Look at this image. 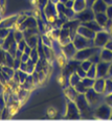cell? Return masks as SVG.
Returning a JSON list of instances; mask_svg holds the SVG:
<instances>
[{
	"label": "cell",
	"instance_id": "obj_31",
	"mask_svg": "<svg viewBox=\"0 0 112 121\" xmlns=\"http://www.w3.org/2000/svg\"><path fill=\"white\" fill-rule=\"evenodd\" d=\"M26 45H27L26 41H25V39H21L20 41H18V43H17V48H18V50H20V51L23 52Z\"/></svg>",
	"mask_w": 112,
	"mask_h": 121
},
{
	"label": "cell",
	"instance_id": "obj_42",
	"mask_svg": "<svg viewBox=\"0 0 112 121\" xmlns=\"http://www.w3.org/2000/svg\"><path fill=\"white\" fill-rule=\"evenodd\" d=\"M96 1V0H86V2H87V5L88 7H91L93 5V3H94Z\"/></svg>",
	"mask_w": 112,
	"mask_h": 121
},
{
	"label": "cell",
	"instance_id": "obj_29",
	"mask_svg": "<svg viewBox=\"0 0 112 121\" xmlns=\"http://www.w3.org/2000/svg\"><path fill=\"white\" fill-rule=\"evenodd\" d=\"M10 29L9 28H0V39H4L5 37L9 35Z\"/></svg>",
	"mask_w": 112,
	"mask_h": 121
},
{
	"label": "cell",
	"instance_id": "obj_28",
	"mask_svg": "<svg viewBox=\"0 0 112 121\" xmlns=\"http://www.w3.org/2000/svg\"><path fill=\"white\" fill-rule=\"evenodd\" d=\"M89 60H90L93 64H98L99 62H101V58H100V51L93 55Z\"/></svg>",
	"mask_w": 112,
	"mask_h": 121
},
{
	"label": "cell",
	"instance_id": "obj_37",
	"mask_svg": "<svg viewBox=\"0 0 112 121\" xmlns=\"http://www.w3.org/2000/svg\"><path fill=\"white\" fill-rule=\"evenodd\" d=\"M30 59V56H29V55H27V54H25V52H23L22 54V56H21V58H20V60H21V62H23V63H26L27 60Z\"/></svg>",
	"mask_w": 112,
	"mask_h": 121
},
{
	"label": "cell",
	"instance_id": "obj_34",
	"mask_svg": "<svg viewBox=\"0 0 112 121\" xmlns=\"http://www.w3.org/2000/svg\"><path fill=\"white\" fill-rule=\"evenodd\" d=\"M104 102H105L106 104H108L112 107V93L111 94H107V95L104 96Z\"/></svg>",
	"mask_w": 112,
	"mask_h": 121
},
{
	"label": "cell",
	"instance_id": "obj_23",
	"mask_svg": "<svg viewBox=\"0 0 112 121\" xmlns=\"http://www.w3.org/2000/svg\"><path fill=\"white\" fill-rule=\"evenodd\" d=\"M75 89L78 91V93H79V94H85L86 92H87V90H88L87 87H86V86L83 84L82 80H81L79 83H78L76 86H75Z\"/></svg>",
	"mask_w": 112,
	"mask_h": 121
},
{
	"label": "cell",
	"instance_id": "obj_1",
	"mask_svg": "<svg viewBox=\"0 0 112 121\" xmlns=\"http://www.w3.org/2000/svg\"><path fill=\"white\" fill-rule=\"evenodd\" d=\"M85 96H86V99H87L88 103L90 104V106L95 109L97 106H99L101 103L104 102V94H100L98 92L93 89V88H89L87 90V92L85 93Z\"/></svg>",
	"mask_w": 112,
	"mask_h": 121
},
{
	"label": "cell",
	"instance_id": "obj_39",
	"mask_svg": "<svg viewBox=\"0 0 112 121\" xmlns=\"http://www.w3.org/2000/svg\"><path fill=\"white\" fill-rule=\"evenodd\" d=\"M65 6L67 8H73L74 6V0H68L66 3H65Z\"/></svg>",
	"mask_w": 112,
	"mask_h": 121
},
{
	"label": "cell",
	"instance_id": "obj_14",
	"mask_svg": "<svg viewBox=\"0 0 112 121\" xmlns=\"http://www.w3.org/2000/svg\"><path fill=\"white\" fill-rule=\"evenodd\" d=\"M107 7L108 5L104 2V0H96L91 6V8L95 13H98V12H106Z\"/></svg>",
	"mask_w": 112,
	"mask_h": 121
},
{
	"label": "cell",
	"instance_id": "obj_36",
	"mask_svg": "<svg viewBox=\"0 0 112 121\" xmlns=\"http://www.w3.org/2000/svg\"><path fill=\"white\" fill-rule=\"evenodd\" d=\"M106 14L109 19H112V5H108L107 10H106Z\"/></svg>",
	"mask_w": 112,
	"mask_h": 121
},
{
	"label": "cell",
	"instance_id": "obj_12",
	"mask_svg": "<svg viewBox=\"0 0 112 121\" xmlns=\"http://www.w3.org/2000/svg\"><path fill=\"white\" fill-rule=\"evenodd\" d=\"M64 94H65L67 99L69 101H73V102L76 101L77 97L79 96V93H78V91L75 89V87L70 86V85H69V87H67V88L64 89Z\"/></svg>",
	"mask_w": 112,
	"mask_h": 121
},
{
	"label": "cell",
	"instance_id": "obj_9",
	"mask_svg": "<svg viewBox=\"0 0 112 121\" xmlns=\"http://www.w3.org/2000/svg\"><path fill=\"white\" fill-rule=\"evenodd\" d=\"M76 18L79 19L82 22H87V21H90L93 20L95 18V12L93 11V9L91 7H87L85 10L81 11V12L77 13L76 14Z\"/></svg>",
	"mask_w": 112,
	"mask_h": 121
},
{
	"label": "cell",
	"instance_id": "obj_15",
	"mask_svg": "<svg viewBox=\"0 0 112 121\" xmlns=\"http://www.w3.org/2000/svg\"><path fill=\"white\" fill-rule=\"evenodd\" d=\"M92 88L96 92H98L100 94H104V90H105V78H96Z\"/></svg>",
	"mask_w": 112,
	"mask_h": 121
},
{
	"label": "cell",
	"instance_id": "obj_26",
	"mask_svg": "<svg viewBox=\"0 0 112 121\" xmlns=\"http://www.w3.org/2000/svg\"><path fill=\"white\" fill-rule=\"evenodd\" d=\"M82 82L83 84L87 87V88H92L93 85H94V82H95V79H91V78H88V77H85L82 79Z\"/></svg>",
	"mask_w": 112,
	"mask_h": 121
},
{
	"label": "cell",
	"instance_id": "obj_16",
	"mask_svg": "<svg viewBox=\"0 0 112 121\" xmlns=\"http://www.w3.org/2000/svg\"><path fill=\"white\" fill-rule=\"evenodd\" d=\"M88 7L87 2L86 0H75L74 1V6H73V10L76 13H79L81 11L85 10Z\"/></svg>",
	"mask_w": 112,
	"mask_h": 121
},
{
	"label": "cell",
	"instance_id": "obj_11",
	"mask_svg": "<svg viewBox=\"0 0 112 121\" xmlns=\"http://www.w3.org/2000/svg\"><path fill=\"white\" fill-rule=\"evenodd\" d=\"M77 33H79V35H83L85 37H87V39H94L95 35H96V32L94 31V30L90 29L89 27L85 26L84 24H82V23L79 25V27H78Z\"/></svg>",
	"mask_w": 112,
	"mask_h": 121
},
{
	"label": "cell",
	"instance_id": "obj_45",
	"mask_svg": "<svg viewBox=\"0 0 112 121\" xmlns=\"http://www.w3.org/2000/svg\"><path fill=\"white\" fill-rule=\"evenodd\" d=\"M48 1L52 2V3H53V4H55V5H57L58 3L60 2V0H48Z\"/></svg>",
	"mask_w": 112,
	"mask_h": 121
},
{
	"label": "cell",
	"instance_id": "obj_2",
	"mask_svg": "<svg viewBox=\"0 0 112 121\" xmlns=\"http://www.w3.org/2000/svg\"><path fill=\"white\" fill-rule=\"evenodd\" d=\"M75 103L77 104L78 108H79L81 116L84 115V114H88V115L89 114H94V109H93L90 106V104L88 103L85 94H79V96L77 97Z\"/></svg>",
	"mask_w": 112,
	"mask_h": 121
},
{
	"label": "cell",
	"instance_id": "obj_4",
	"mask_svg": "<svg viewBox=\"0 0 112 121\" xmlns=\"http://www.w3.org/2000/svg\"><path fill=\"white\" fill-rule=\"evenodd\" d=\"M112 115V107L105 102L101 103L94 109V116L98 119H110Z\"/></svg>",
	"mask_w": 112,
	"mask_h": 121
},
{
	"label": "cell",
	"instance_id": "obj_10",
	"mask_svg": "<svg viewBox=\"0 0 112 121\" xmlns=\"http://www.w3.org/2000/svg\"><path fill=\"white\" fill-rule=\"evenodd\" d=\"M61 51L68 60H73L78 50L76 48V47H75V44L73 43V41H71V43H69L62 45Z\"/></svg>",
	"mask_w": 112,
	"mask_h": 121
},
{
	"label": "cell",
	"instance_id": "obj_5",
	"mask_svg": "<svg viewBox=\"0 0 112 121\" xmlns=\"http://www.w3.org/2000/svg\"><path fill=\"white\" fill-rule=\"evenodd\" d=\"M109 39H111V33L106 31L105 29H103V30H100V31L96 32L95 37L93 39V43H94L95 47L102 48L105 47V44L108 43Z\"/></svg>",
	"mask_w": 112,
	"mask_h": 121
},
{
	"label": "cell",
	"instance_id": "obj_27",
	"mask_svg": "<svg viewBox=\"0 0 112 121\" xmlns=\"http://www.w3.org/2000/svg\"><path fill=\"white\" fill-rule=\"evenodd\" d=\"M6 52L3 48H0V66L6 65Z\"/></svg>",
	"mask_w": 112,
	"mask_h": 121
},
{
	"label": "cell",
	"instance_id": "obj_24",
	"mask_svg": "<svg viewBox=\"0 0 112 121\" xmlns=\"http://www.w3.org/2000/svg\"><path fill=\"white\" fill-rule=\"evenodd\" d=\"M29 56H30V59L34 62L35 64L39 60V51H37V48H32V51L30 52V55H29Z\"/></svg>",
	"mask_w": 112,
	"mask_h": 121
},
{
	"label": "cell",
	"instance_id": "obj_19",
	"mask_svg": "<svg viewBox=\"0 0 112 121\" xmlns=\"http://www.w3.org/2000/svg\"><path fill=\"white\" fill-rule=\"evenodd\" d=\"M94 19L98 22L102 27H104V25L106 24V22L108 21L109 18H108L106 12H98V13H95V18Z\"/></svg>",
	"mask_w": 112,
	"mask_h": 121
},
{
	"label": "cell",
	"instance_id": "obj_18",
	"mask_svg": "<svg viewBox=\"0 0 112 121\" xmlns=\"http://www.w3.org/2000/svg\"><path fill=\"white\" fill-rule=\"evenodd\" d=\"M82 24H84L85 26H87V27H89L90 29L94 30L95 32H98V31H100V30H103L104 29L95 19L90 20V21H87V22H82Z\"/></svg>",
	"mask_w": 112,
	"mask_h": 121
},
{
	"label": "cell",
	"instance_id": "obj_40",
	"mask_svg": "<svg viewBox=\"0 0 112 121\" xmlns=\"http://www.w3.org/2000/svg\"><path fill=\"white\" fill-rule=\"evenodd\" d=\"M31 51H32V48L31 47H29V45L27 44L26 47H25V48H24V51H23V52H25V54H27V55H30V52H31Z\"/></svg>",
	"mask_w": 112,
	"mask_h": 121
},
{
	"label": "cell",
	"instance_id": "obj_43",
	"mask_svg": "<svg viewBox=\"0 0 112 121\" xmlns=\"http://www.w3.org/2000/svg\"><path fill=\"white\" fill-rule=\"evenodd\" d=\"M3 91H4V85H3L2 83L0 82V95H2Z\"/></svg>",
	"mask_w": 112,
	"mask_h": 121
},
{
	"label": "cell",
	"instance_id": "obj_7",
	"mask_svg": "<svg viewBox=\"0 0 112 121\" xmlns=\"http://www.w3.org/2000/svg\"><path fill=\"white\" fill-rule=\"evenodd\" d=\"M66 117L70 119H79L81 118V113L77 104L73 101H69L66 106Z\"/></svg>",
	"mask_w": 112,
	"mask_h": 121
},
{
	"label": "cell",
	"instance_id": "obj_20",
	"mask_svg": "<svg viewBox=\"0 0 112 121\" xmlns=\"http://www.w3.org/2000/svg\"><path fill=\"white\" fill-rule=\"evenodd\" d=\"M81 80H82L81 77L77 74V72H76V71H75V72H72V73L70 74L69 78H68L69 85H70V86H73V87L76 86V85H77L78 83H79Z\"/></svg>",
	"mask_w": 112,
	"mask_h": 121
},
{
	"label": "cell",
	"instance_id": "obj_6",
	"mask_svg": "<svg viewBox=\"0 0 112 121\" xmlns=\"http://www.w3.org/2000/svg\"><path fill=\"white\" fill-rule=\"evenodd\" d=\"M73 43L75 44V47L78 51L82 50V48H90L94 45V43H93V39H89L87 37H85L83 35L77 33L76 35L74 36L73 39Z\"/></svg>",
	"mask_w": 112,
	"mask_h": 121
},
{
	"label": "cell",
	"instance_id": "obj_35",
	"mask_svg": "<svg viewBox=\"0 0 112 121\" xmlns=\"http://www.w3.org/2000/svg\"><path fill=\"white\" fill-rule=\"evenodd\" d=\"M76 72H77V74L81 77V79H83V78H85V77H86V71H84V70L82 69V68H81L80 66H78V67H77Z\"/></svg>",
	"mask_w": 112,
	"mask_h": 121
},
{
	"label": "cell",
	"instance_id": "obj_38",
	"mask_svg": "<svg viewBox=\"0 0 112 121\" xmlns=\"http://www.w3.org/2000/svg\"><path fill=\"white\" fill-rule=\"evenodd\" d=\"M18 70H20V71L25 72V73H26V70H27V64H26V63L21 62L20 66H19V69H18Z\"/></svg>",
	"mask_w": 112,
	"mask_h": 121
},
{
	"label": "cell",
	"instance_id": "obj_47",
	"mask_svg": "<svg viewBox=\"0 0 112 121\" xmlns=\"http://www.w3.org/2000/svg\"><path fill=\"white\" fill-rule=\"evenodd\" d=\"M2 44H3V39H0V48H2Z\"/></svg>",
	"mask_w": 112,
	"mask_h": 121
},
{
	"label": "cell",
	"instance_id": "obj_3",
	"mask_svg": "<svg viewBox=\"0 0 112 121\" xmlns=\"http://www.w3.org/2000/svg\"><path fill=\"white\" fill-rule=\"evenodd\" d=\"M101 48H97L95 45L90 48H82V50L77 51L76 55H75L74 59L73 60H79V62H82L84 60H89L91 56L96 54L97 52H99Z\"/></svg>",
	"mask_w": 112,
	"mask_h": 121
},
{
	"label": "cell",
	"instance_id": "obj_30",
	"mask_svg": "<svg viewBox=\"0 0 112 121\" xmlns=\"http://www.w3.org/2000/svg\"><path fill=\"white\" fill-rule=\"evenodd\" d=\"M27 17L28 16H26L25 14H23V15H18V17H17V20H16V25H19V24H21V23H23V22L27 19ZM15 25V26H16Z\"/></svg>",
	"mask_w": 112,
	"mask_h": 121
},
{
	"label": "cell",
	"instance_id": "obj_17",
	"mask_svg": "<svg viewBox=\"0 0 112 121\" xmlns=\"http://www.w3.org/2000/svg\"><path fill=\"white\" fill-rule=\"evenodd\" d=\"M100 58H101V60L111 63L112 62V51L108 50L106 48H102L100 50Z\"/></svg>",
	"mask_w": 112,
	"mask_h": 121
},
{
	"label": "cell",
	"instance_id": "obj_21",
	"mask_svg": "<svg viewBox=\"0 0 112 121\" xmlns=\"http://www.w3.org/2000/svg\"><path fill=\"white\" fill-rule=\"evenodd\" d=\"M86 77L91 78V79H96L97 78V69H96V64H93L91 68L86 72Z\"/></svg>",
	"mask_w": 112,
	"mask_h": 121
},
{
	"label": "cell",
	"instance_id": "obj_46",
	"mask_svg": "<svg viewBox=\"0 0 112 121\" xmlns=\"http://www.w3.org/2000/svg\"><path fill=\"white\" fill-rule=\"evenodd\" d=\"M104 2H105L107 5H112V0H104Z\"/></svg>",
	"mask_w": 112,
	"mask_h": 121
},
{
	"label": "cell",
	"instance_id": "obj_22",
	"mask_svg": "<svg viewBox=\"0 0 112 121\" xmlns=\"http://www.w3.org/2000/svg\"><path fill=\"white\" fill-rule=\"evenodd\" d=\"M112 93V79L107 78L105 79V90H104V95Z\"/></svg>",
	"mask_w": 112,
	"mask_h": 121
},
{
	"label": "cell",
	"instance_id": "obj_51",
	"mask_svg": "<svg viewBox=\"0 0 112 121\" xmlns=\"http://www.w3.org/2000/svg\"><path fill=\"white\" fill-rule=\"evenodd\" d=\"M74 1H75V0H74Z\"/></svg>",
	"mask_w": 112,
	"mask_h": 121
},
{
	"label": "cell",
	"instance_id": "obj_8",
	"mask_svg": "<svg viewBox=\"0 0 112 121\" xmlns=\"http://www.w3.org/2000/svg\"><path fill=\"white\" fill-rule=\"evenodd\" d=\"M109 67L110 63L101 60L98 64H96V69H97V78H110L109 77Z\"/></svg>",
	"mask_w": 112,
	"mask_h": 121
},
{
	"label": "cell",
	"instance_id": "obj_49",
	"mask_svg": "<svg viewBox=\"0 0 112 121\" xmlns=\"http://www.w3.org/2000/svg\"><path fill=\"white\" fill-rule=\"evenodd\" d=\"M110 119H112V115H111V117H110Z\"/></svg>",
	"mask_w": 112,
	"mask_h": 121
},
{
	"label": "cell",
	"instance_id": "obj_41",
	"mask_svg": "<svg viewBox=\"0 0 112 121\" xmlns=\"http://www.w3.org/2000/svg\"><path fill=\"white\" fill-rule=\"evenodd\" d=\"M104 48H108V50L112 51V39L108 40V43L105 44V47H104Z\"/></svg>",
	"mask_w": 112,
	"mask_h": 121
},
{
	"label": "cell",
	"instance_id": "obj_33",
	"mask_svg": "<svg viewBox=\"0 0 112 121\" xmlns=\"http://www.w3.org/2000/svg\"><path fill=\"white\" fill-rule=\"evenodd\" d=\"M104 29L106 30V31L112 33V19H108V21L106 22V24L104 25Z\"/></svg>",
	"mask_w": 112,
	"mask_h": 121
},
{
	"label": "cell",
	"instance_id": "obj_48",
	"mask_svg": "<svg viewBox=\"0 0 112 121\" xmlns=\"http://www.w3.org/2000/svg\"><path fill=\"white\" fill-rule=\"evenodd\" d=\"M67 1H68V0H60V2H62V3H64V4H65V3H66Z\"/></svg>",
	"mask_w": 112,
	"mask_h": 121
},
{
	"label": "cell",
	"instance_id": "obj_32",
	"mask_svg": "<svg viewBox=\"0 0 112 121\" xmlns=\"http://www.w3.org/2000/svg\"><path fill=\"white\" fill-rule=\"evenodd\" d=\"M6 106H7L6 101L4 100V98H3V96H2V95H0V114H1L2 111L5 109Z\"/></svg>",
	"mask_w": 112,
	"mask_h": 121
},
{
	"label": "cell",
	"instance_id": "obj_25",
	"mask_svg": "<svg viewBox=\"0 0 112 121\" xmlns=\"http://www.w3.org/2000/svg\"><path fill=\"white\" fill-rule=\"evenodd\" d=\"M92 65H93V63L91 62L90 60H82V62L80 63V67H81L84 71H86V72H87L89 69H90Z\"/></svg>",
	"mask_w": 112,
	"mask_h": 121
},
{
	"label": "cell",
	"instance_id": "obj_50",
	"mask_svg": "<svg viewBox=\"0 0 112 121\" xmlns=\"http://www.w3.org/2000/svg\"><path fill=\"white\" fill-rule=\"evenodd\" d=\"M111 79H112V77H111Z\"/></svg>",
	"mask_w": 112,
	"mask_h": 121
},
{
	"label": "cell",
	"instance_id": "obj_13",
	"mask_svg": "<svg viewBox=\"0 0 112 121\" xmlns=\"http://www.w3.org/2000/svg\"><path fill=\"white\" fill-rule=\"evenodd\" d=\"M18 15H13L8 18H5L0 22V28H11L12 26L16 25V20H17Z\"/></svg>",
	"mask_w": 112,
	"mask_h": 121
},
{
	"label": "cell",
	"instance_id": "obj_44",
	"mask_svg": "<svg viewBox=\"0 0 112 121\" xmlns=\"http://www.w3.org/2000/svg\"><path fill=\"white\" fill-rule=\"evenodd\" d=\"M109 77H112V62L110 63V67H109Z\"/></svg>",
	"mask_w": 112,
	"mask_h": 121
}]
</instances>
